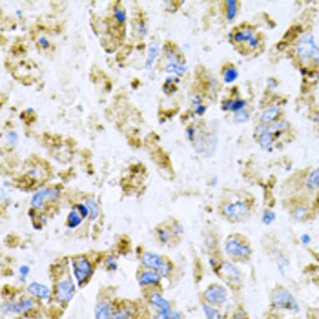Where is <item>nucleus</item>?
<instances>
[{"mask_svg":"<svg viewBox=\"0 0 319 319\" xmlns=\"http://www.w3.org/2000/svg\"><path fill=\"white\" fill-rule=\"evenodd\" d=\"M300 311L298 301L289 290L278 285L271 290L269 303V313L281 315L297 314Z\"/></svg>","mask_w":319,"mask_h":319,"instance_id":"nucleus-4","label":"nucleus"},{"mask_svg":"<svg viewBox=\"0 0 319 319\" xmlns=\"http://www.w3.org/2000/svg\"><path fill=\"white\" fill-rule=\"evenodd\" d=\"M309 208L307 206H295L291 211V214L293 218L296 221H303L309 217Z\"/></svg>","mask_w":319,"mask_h":319,"instance_id":"nucleus-17","label":"nucleus"},{"mask_svg":"<svg viewBox=\"0 0 319 319\" xmlns=\"http://www.w3.org/2000/svg\"><path fill=\"white\" fill-rule=\"evenodd\" d=\"M72 265L78 283L82 285L91 276L92 272L91 264L85 257L79 256L72 259Z\"/></svg>","mask_w":319,"mask_h":319,"instance_id":"nucleus-7","label":"nucleus"},{"mask_svg":"<svg viewBox=\"0 0 319 319\" xmlns=\"http://www.w3.org/2000/svg\"><path fill=\"white\" fill-rule=\"evenodd\" d=\"M141 262L144 266L160 274L161 277H167L170 274V264L158 254L153 253H145L141 258Z\"/></svg>","mask_w":319,"mask_h":319,"instance_id":"nucleus-6","label":"nucleus"},{"mask_svg":"<svg viewBox=\"0 0 319 319\" xmlns=\"http://www.w3.org/2000/svg\"><path fill=\"white\" fill-rule=\"evenodd\" d=\"M59 197V192L55 189L43 190L38 192L31 200V205L35 208H41L45 205L46 201Z\"/></svg>","mask_w":319,"mask_h":319,"instance_id":"nucleus-11","label":"nucleus"},{"mask_svg":"<svg viewBox=\"0 0 319 319\" xmlns=\"http://www.w3.org/2000/svg\"><path fill=\"white\" fill-rule=\"evenodd\" d=\"M160 275L154 271H145L141 274L139 278V284L141 286H147V285H155L159 283L160 281Z\"/></svg>","mask_w":319,"mask_h":319,"instance_id":"nucleus-16","label":"nucleus"},{"mask_svg":"<svg viewBox=\"0 0 319 319\" xmlns=\"http://www.w3.org/2000/svg\"><path fill=\"white\" fill-rule=\"evenodd\" d=\"M96 319H112L111 308L108 303L99 304L96 308Z\"/></svg>","mask_w":319,"mask_h":319,"instance_id":"nucleus-18","label":"nucleus"},{"mask_svg":"<svg viewBox=\"0 0 319 319\" xmlns=\"http://www.w3.org/2000/svg\"><path fill=\"white\" fill-rule=\"evenodd\" d=\"M19 271H20V273H21L22 275L25 276V275H27V274L30 272V267L27 266H23L20 267Z\"/></svg>","mask_w":319,"mask_h":319,"instance_id":"nucleus-38","label":"nucleus"},{"mask_svg":"<svg viewBox=\"0 0 319 319\" xmlns=\"http://www.w3.org/2000/svg\"><path fill=\"white\" fill-rule=\"evenodd\" d=\"M114 17L116 18L118 22H120V23H124L125 21V19H126L125 12L122 9H120V8H114Z\"/></svg>","mask_w":319,"mask_h":319,"instance_id":"nucleus-33","label":"nucleus"},{"mask_svg":"<svg viewBox=\"0 0 319 319\" xmlns=\"http://www.w3.org/2000/svg\"><path fill=\"white\" fill-rule=\"evenodd\" d=\"M108 264H109V267H111V268H116V264H115V263H114V260H113V258H109V260H108Z\"/></svg>","mask_w":319,"mask_h":319,"instance_id":"nucleus-40","label":"nucleus"},{"mask_svg":"<svg viewBox=\"0 0 319 319\" xmlns=\"http://www.w3.org/2000/svg\"><path fill=\"white\" fill-rule=\"evenodd\" d=\"M210 265L214 273L224 282V285L232 291H240L242 287L243 278L242 271L237 265L227 259H216L215 257L209 258Z\"/></svg>","mask_w":319,"mask_h":319,"instance_id":"nucleus-3","label":"nucleus"},{"mask_svg":"<svg viewBox=\"0 0 319 319\" xmlns=\"http://www.w3.org/2000/svg\"><path fill=\"white\" fill-rule=\"evenodd\" d=\"M75 289V285L71 279H66L59 282L56 290L58 300L62 303H68L73 298Z\"/></svg>","mask_w":319,"mask_h":319,"instance_id":"nucleus-10","label":"nucleus"},{"mask_svg":"<svg viewBox=\"0 0 319 319\" xmlns=\"http://www.w3.org/2000/svg\"><path fill=\"white\" fill-rule=\"evenodd\" d=\"M39 41H40V45H41L44 48H47V47H49V45H50V44H49V41L46 40V39H45V38H40Z\"/></svg>","mask_w":319,"mask_h":319,"instance_id":"nucleus-39","label":"nucleus"},{"mask_svg":"<svg viewBox=\"0 0 319 319\" xmlns=\"http://www.w3.org/2000/svg\"><path fill=\"white\" fill-rule=\"evenodd\" d=\"M223 247L226 257L235 264H248L252 261L253 246L249 238L242 233L229 234L224 241Z\"/></svg>","mask_w":319,"mask_h":319,"instance_id":"nucleus-2","label":"nucleus"},{"mask_svg":"<svg viewBox=\"0 0 319 319\" xmlns=\"http://www.w3.org/2000/svg\"><path fill=\"white\" fill-rule=\"evenodd\" d=\"M82 221V219L80 217V213H78L77 211H72L69 213L67 218V224L70 228H75L76 226H79Z\"/></svg>","mask_w":319,"mask_h":319,"instance_id":"nucleus-22","label":"nucleus"},{"mask_svg":"<svg viewBox=\"0 0 319 319\" xmlns=\"http://www.w3.org/2000/svg\"><path fill=\"white\" fill-rule=\"evenodd\" d=\"M238 73L234 68H230V69L226 70L224 75V80L227 83L233 82L237 78Z\"/></svg>","mask_w":319,"mask_h":319,"instance_id":"nucleus-28","label":"nucleus"},{"mask_svg":"<svg viewBox=\"0 0 319 319\" xmlns=\"http://www.w3.org/2000/svg\"><path fill=\"white\" fill-rule=\"evenodd\" d=\"M226 4H227V19L229 20H232L237 14V2L236 1H228V2H226Z\"/></svg>","mask_w":319,"mask_h":319,"instance_id":"nucleus-26","label":"nucleus"},{"mask_svg":"<svg viewBox=\"0 0 319 319\" xmlns=\"http://www.w3.org/2000/svg\"><path fill=\"white\" fill-rule=\"evenodd\" d=\"M227 319H251L244 307L238 305Z\"/></svg>","mask_w":319,"mask_h":319,"instance_id":"nucleus-21","label":"nucleus"},{"mask_svg":"<svg viewBox=\"0 0 319 319\" xmlns=\"http://www.w3.org/2000/svg\"><path fill=\"white\" fill-rule=\"evenodd\" d=\"M234 40L237 43L246 42L247 41V42L249 43V45L253 48L258 47V43H259V40L254 35L253 30L250 28H245L243 30L237 31L234 35Z\"/></svg>","mask_w":319,"mask_h":319,"instance_id":"nucleus-12","label":"nucleus"},{"mask_svg":"<svg viewBox=\"0 0 319 319\" xmlns=\"http://www.w3.org/2000/svg\"><path fill=\"white\" fill-rule=\"evenodd\" d=\"M228 287L219 282H212L203 291L202 302L221 309L228 301Z\"/></svg>","mask_w":319,"mask_h":319,"instance_id":"nucleus-5","label":"nucleus"},{"mask_svg":"<svg viewBox=\"0 0 319 319\" xmlns=\"http://www.w3.org/2000/svg\"><path fill=\"white\" fill-rule=\"evenodd\" d=\"M77 210L78 213H80V215H82L83 217H86V216L90 214L88 208H87V207L85 205H78Z\"/></svg>","mask_w":319,"mask_h":319,"instance_id":"nucleus-34","label":"nucleus"},{"mask_svg":"<svg viewBox=\"0 0 319 319\" xmlns=\"http://www.w3.org/2000/svg\"><path fill=\"white\" fill-rule=\"evenodd\" d=\"M165 69H166V71H167L168 73H175L176 75H181V74H183L185 70H186V69H185L183 66H181V65H176V64H169Z\"/></svg>","mask_w":319,"mask_h":319,"instance_id":"nucleus-30","label":"nucleus"},{"mask_svg":"<svg viewBox=\"0 0 319 319\" xmlns=\"http://www.w3.org/2000/svg\"><path fill=\"white\" fill-rule=\"evenodd\" d=\"M150 302L158 309L155 319H169L171 315V307L167 299L160 293H155L151 296Z\"/></svg>","mask_w":319,"mask_h":319,"instance_id":"nucleus-9","label":"nucleus"},{"mask_svg":"<svg viewBox=\"0 0 319 319\" xmlns=\"http://www.w3.org/2000/svg\"><path fill=\"white\" fill-rule=\"evenodd\" d=\"M159 53V46L157 43H152L150 45L149 51H148V59L147 60V67L150 69L152 67L155 59Z\"/></svg>","mask_w":319,"mask_h":319,"instance_id":"nucleus-20","label":"nucleus"},{"mask_svg":"<svg viewBox=\"0 0 319 319\" xmlns=\"http://www.w3.org/2000/svg\"><path fill=\"white\" fill-rule=\"evenodd\" d=\"M306 186L309 189L316 190L319 188V169L313 170L307 179Z\"/></svg>","mask_w":319,"mask_h":319,"instance_id":"nucleus-19","label":"nucleus"},{"mask_svg":"<svg viewBox=\"0 0 319 319\" xmlns=\"http://www.w3.org/2000/svg\"><path fill=\"white\" fill-rule=\"evenodd\" d=\"M275 219H276V215H275L274 212L271 210L264 211L262 220L265 225H270V224L273 223Z\"/></svg>","mask_w":319,"mask_h":319,"instance_id":"nucleus-27","label":"nucleus"},{"mask_svg":"<svg viewBox=\"0 0 319 319\" xmlns=\"http://www.w3.org/2000/svg\"><path fill=\"white\" fill-rule=\"evenodd\" d=\"M298 53L301 59L309 60L313 59L318 53V47L314 40V35L307 34L304 35L298 46Z\"/></svg>","mask_w":319,"mask_h":319,"instance_id":"nucleus-8","label":"nucleus"},{"mask_svg":"<svg viewBox=\"0 0 319 319\" xmlns=\"http://www.w3.org/2000/svg\"><path fill=\"white\" fill-rule=\"evenodd\" d=\"M279 113V109L276 108V107H273V108H271L269 109L268 110H266L263 116L261 118V120L262 122L266 124V123L270 122L271 120H273L274 118L277 116V114Z\"/></svg>","mask_w":319,"mask_h":319,"instance_id":"nucleus-24","label":"nucleus"},{"mask_svg":"<svg viewBox=\"0 0 319 319\" xmlns=\"http://www.w3.org/2000/svg\"><path fill=\"white\" fill-rule=\"evenodd\" d=\"M271 131H265L263 136H261L260 144L264 149L268 150L271 146Z\"/></svg>","mask_w":319,"mask_h":319,"instance_id":"nucleus-25","label":"nucleus"},{"mask_svg":"<svg viewBox=\"0 0 319 319\" xmlns=\"http://www.w3.org/2000/svg\"><path fill=\"white\" fill-rule=\"evenodd\" d=\"M169 319H182V315L179 312H175V313L171 314Z\"/></svg>","mask_w":319,"mask_h":319,"instance_id":"nucleus-37","label":"nucleus"},{"mask_svg":"<svg viewBox=\"0 0 319 319\" xmlns=\"http://www.w3.org/2000/svg\"><path fill=\"white\" fill-rule=\"evenodd\" d=\"M256 209L253 197H236L222 200L217 206L221 218L230 223H242L248 221Z\"/></svg>","mask_w":319,"mask_h":319,"instance_id":"nucleus-1","label":"nucleus"},{"mask_svg":"<svg viewBox=\"0 0 319 319\" xmlns=\"http://www.w3.org/2000/svg\"><path fill=\"white\" fill-rule=\"evenodd\" d=\"M202 307L206 319H227V317L219 308L211 306L203 302H202Z\"/></svg>","mask_w":319,"mask_h":319,"instance_id":"nucleus-15","label":"nucleus"},{"mask_svg":"<svg viewBox=\"0 0 319 319\" xmlns=\"http://www.w3.org/2000/svg\"><path fill=\"white\" fill-rule=\"evenodd\" d=\"M130 317V310L128 309H121L114 314L112 319H129Z\"/></svg>","mask_w":319,"mask_h":319,"instance_id":"nucleus-31","label":"nucleus"},{"mask_svg":"<svg viewBox=\"0 0 319 319\" xmlns=\"http://www.w3.org/2000/svg\"><path fill=\"white\" fill-rule=\"evenodd\" d=\"M28 291L32 295L41 299H47L51 296V290L49 289V287L38 282L31 283L28 287Z\"/></svg>","mask_w":319,"mask_h":319,"instance_id":"nucleus-14","label":"nucleus"},{"mask_svg":"<svg viewBox=\"0 0 319 319\" xmlns=\"http://www.w3.org/2000/svg\"><path fill=\"white\" fill-rule=\"evenodd\" d=\"M34 305V302L30 299L23 300L20 303H6L3 306V309L8 313H22V312L28 311L32 309Z\"/></svg>","mask_w":319,"mask_h":319,"instance_id":"nucleus-13","label":"nucleus"},{"mask_svg":"<svg viewBox=\"0 0 319 319\" xmlns=\"http://www.w3.org/2000/svg\"><path fill=\"white\" fill-rule=\"evenodd\" d=\"M8 139L9 142L11 144H13H13L16 143L17 141H18V136H17L16 134L14 133V132L8 133Z\"/></svg>","mask_w":319,"mask_h":319,"instance_id":"nucleus-35","label":"nucleus"},{"mask_svg":"<svg viewBox=\"0 0 319 319\" xmlns=\"http://www.w3.org/2000/svg\"><path fill=\"white\" fill-rule=\"evenodd\" d=\"M85 204H86V207L88 208L91 219L96 220L98 217L99 214H100L98 206L96 204V202L94 200L89 199L86 201Z\"/></svg>","mask_w":319,"mask_h":319,"instance_id":"nucleus-23","label":"nucleus"},{"mask_svg":"<svg viewBox=\"0 0 319 319\" xmlns=\"http://www.w3.org/2000/svg\"><path fill=\"white\" fill-rule=\"evenodd\" d=\"M158 236H159L160 241L164 243V244H166L169 239H170V233L165 229H160L159 231H158Z\"/></svg>","mask_w":319,"mask_h":319,"instance_id":"nucleus-32","label":"nucleus"},{"mask_svg":"<svg viewBox=\"0 0 319 319\" xmlns=\"http://www.w3.org/2000/svg\"><path fill=\"white\" fill-rule=\"evenodd\" d=\"M245 102L242 101H234V102H228L226 106V109H230V110H234V111H238L240 109H242V107L244 106Z\"/></svg>","mask_w":319,"mask_h":319,"instance_id":"nucleus-29","label":"nucleus"},{"mask_svg":"<svg viewBox=\"0 0 319 319\" xmlns=\"http://www.w3.org/2000/svg\"><path fill=\"white\" fill-rule=\"evenodd\" d=\"M301 241L303 242V244L308 245L311 242V237L309 235L304 234L301 237Z\"/></svg>","mask_w":319,"mask_h":319,"instance_id":"nucleus-36","label":"nucleus"}]
</instances>
